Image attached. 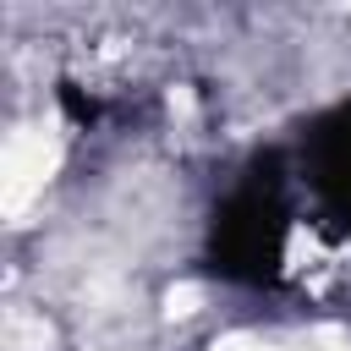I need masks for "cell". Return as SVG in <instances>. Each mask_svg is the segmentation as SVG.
Masks as SVG:
<instances>
[{
	"mask_svg": "<svg viewBox=\"0 0 351 351\" xmlns=\"http://www.w3.org/2000/svg\"><path fill=\"white\" fill-rule=\"evenodd\" d=\"M291 236V176L280 154H258L208 219V269L236 285H280Z\"/></svg>",
	"mask_w": 351,
	"mask_h": 351,
	"instance_id": "cell-1",
	"label": "cell"
},
{
	"mask_svg": "<svg viewBox=\"0 0 351 351\" xmlns=\"http://www.w3.org/2000/svg\"><path fill=\"white\" fill-rule=\"evenodd\" d=\"M302 170H307V186L318 192V203L329 208V219H340V230H351V99L307 126Z\"/></svg>",
	"mask_w": 351,
	"mask_h": 351,
	"instance_id": "cell-2",
	"label": "cell"
}]
</instances>
